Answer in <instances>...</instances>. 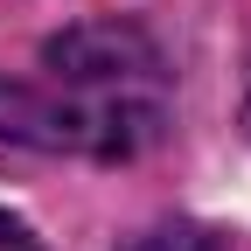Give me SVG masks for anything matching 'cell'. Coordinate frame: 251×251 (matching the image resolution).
I'll use <instances>...</instances> for the list:
<instances>
[{
    "label": "cell",
    "instance_id": "3957f363",
    "mask_svg": "<svg viewBox=\"0 0 251 251\" xmlns=\"http://www.w3.org/2000/svg\"><path fill=\"white\" fill-rule=\"evenodd\" d=\"M0 251H42V244H35V230H28V224L0 216Z\"/></svg>",
    "mask_w": 251,
    "mask_h": 251
},
{
    "label": "cell",
    "instance_id": "7a4b0ae2",
    "mask_svg": "<svg viewBox=\"0 0 251 251\" xmlns=\"http://www.w3.org/2000/svg\"><path fill=\"white\" fill-rule=\"evenodd\" d=\"M126 251H224L209 230H196V224H168V230H147V237H133Z\"/></svg>",
    "mask_w": 251,
    "mask_h": 251
},
{
    "label": "cell",
    "instance_id": "6da1fadb",
    "mask_svg": "<svg viewBox=\"0 0 251 251\" xmlns=\"http://www.w3.org/2000/svg\"><path fill=\"white\" fill-rule=\"evenodd\" d=\"M168 63L133 21H84L42 49L35 84L0 77V140H35L56 153L126 161L161 140Z\"/></svg>",
    "mask_w": 251,
    "mask_h": 251
}]
</instances>
